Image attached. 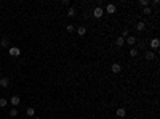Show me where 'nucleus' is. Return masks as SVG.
Returning a JSON list of instances; mask_svg holds the SVG:
<instances>
[{
    "label": "nucleus",
    "instance_id": "a211bd4d",
    "mask_svg": "<svg viewBox=\"0 0 160 119\" xmlns=\"http://www.w3.org/2000/svg\"><path fill=\"white\" fill-rule=\"evenodd\" d=\"M130 56H138V50H136V48H131L130 50Z\"/></svg>",
    "mask_w": 160,
    "mask_h": 119
},
{
    "label": "nucleus",
    "instance_id": "6ab92c4d",
    "mask_svg": "<svg viewBox=\"0 0 160 119\" xmlns=\"http://www.w3.org/2000/svg\"><path fill=\"white\" fill-rule=\"evenodd\" d=\"M142 13H144V15H151V8H149V6H144V8H142Z\"/></svg>",
    "mask_w": 160,
    "mask_h": 119
},
{
    "label": "nucleus",
    "instance_id": "f257e3e1",
    "mask_svg": "<svg viewBox=\"0 0 160 119\" xmlns=\"http://www.w3.org/2000/svg\"><path fill=\"white\" fill-rule=\"evenodd\" d=\"M103 15H104V10L101 8V6H96V8L93 10V16H94V18L99 19V18H103Z\"/></svg>",
    "mask_w": 160,
    "mask_h": 119
},
{
    "label": "nucleus",
    "instance_id": "393cba45",
    "mask_svg": "<svg viewBox=\"0 0 160 119\" xmlns=\"http://www.w3.org/2000/svg\"><path fill=\"white\" fill-rule=\"evenodd\" d=\"M34 119H39V118H34Z\"/></svg>",
    "mask_w": 160,
    "mask_h": 119
},
{
    "label": "nucleus",
    "instance_id": "6e6552de",
    "mask_svg": "<svg viewBox=\"0 0 160 119\" xmlns=\"http://www.w3.org/2000/svg\"><path fill=\"white\" fill-rule=\"evenodd\" d=\"M115 45H117V47H123L125 45V39H123V37H117V39H115Z\"/></svg>",
    "mask_w": 160,
    "mask_h": 119
},
{
    "label": "nucleus",
    "instance_id": "9b49d317",
    "mask_svg": "<svg viewBox=\"0 0 160 119\" xmlns=\"http://www.w3.org/2000/svg\"><path fill=\"white\" fill-rule=\"evenodd\" d=\"M77 32H79V36H85V34H87V28H85V26H80V28L77 29Z\"/></svg>",
    "mask_w": 160,
    "mask_h": 119
},
{
    "label": "nucleus",
    "instance_id": "1a4fd4ad",
    "mask_svg": "<svg viewBox=\"0 0 160 119\" xmlns=\"http://www.w3.org/2000/svg\"><path fill=\"white\" fill-rule=\"evenodd\" d=\"M117 116H118V118H125V116H127V111H125V108H118V110H117Z\"/></svg>",
    "mask_w": 160,
    "mask_h": 119
},
{
    "label": "nucleus",
    "instance_id": "4468645a",
    "mask_svg": "<svg viewBox=\"0 0 160 119\" xmlns=\"http://www.w3.org/2000/svg\"><path fill=\"white\" fill-rule=\"evenodd\" d=\"M144 28H146V24L142 21H139L138 24H136V29H138V31H144Z\"/></svg>",
    "mask_w": 160,
    "mask_h": 119
},
{
    "label": "nucleus",
    "instance_id": "b1692460",
    "mask_svg": "<svg viewBox=\"0 0 160 119\" xmlns=\"http://www.w3.org/2000/svg\"><path fill=\"white\" fill-rule=\"evenodd\" d=\"M0 77H2V73H0Z\"/></svg>",
    "mask_w": 160,
    "mask_h": 119
},
{
    "label": "nucleus",
    "instance_id": "f8f14e48",
    "mask_svg": "<svg viewBox=\"0 0 160 119\" xmlns=\"http://www.w3.org/2000/svg\"><path fill=\"white\" fill-rule=\"evenodd\" d=\"M154 56H155L154 52H151V50H149V52H146V60H154Z\"/></svg>",
    "mask_w": 160,
    "mask_h": 119
},
{
    "label": "nucleus",
    "instance_id": "dca6fc26",
    "mask_svg": "<svg viewBox=\"0 0 160 119\" xmlns=\"http://www.w3.org/2000/svg\"><path fill=\"white\" fill-rule=\"evenodd\" d=\"M139 5L141 6H149V0H139Z\"/></svg>",
    "mask_w": 160,
    "mask_h": 119
},
{
    "label": "nucleus",
    "instance_id": "7ed1b4c3",
    "mask_svg": "<svg viewBox=\"0 0 160 119\" xmlns=\"http://www.w3.org/2000/svg\"><path fill=\"white\" fill-rule=\"evenodd\" d=\"M111 71H112V73H114V74H118V73H120V71H122V66H120V64H118V63H114V64H112V66H111Z\"/></svg>",
    "mask_w": 160,
    "mask_h": 119
},
{
    "label": "nucleus",
    "instance_id": "0eeeda50",
    "mask_svg": "<svg viewBox=\"0 0 160 119\" xmlns=\"http://www.w3.org/2000/svg\"><path fill=\"white\" fill-rule=\"evenodd\" d=\"M0 85L2 87H8L10 85V79L8 77H0Z\"/></svg>",
    "mask_w": 160,
    "mask_h": 119
},
{
    "label": "nucleus",
    "instance_id": "ddd939ff",
    "mask_svg": "<svg viewBox=\"0 0 160 119\" xmlns=\"http://www.w3.org/2000/svg\"><path fill=\"white\" fill-rule=\"evenodd\" d=\"M27 116H35V108H27Z\"/></svg>",
    "mask_w": 160,
    "mask_h": 119
},
{
    "label": "nucleus",
    "instance_id": "9d476101",
    "mask_svg": "<svg viewBox=\"0 0 160 119\" xmlns=\"http://www.w3.org/2000/svg\"><path fill=\"white\" fill-rule=\"evenodd\" d=\"M127 43H128V45H135V43H136V37L128 36V37H127Z\"/></svg>",
    "mask_w": 160,
    "mask_h": 119
},
{
    "label": "nucleus",
    "instance_id": "f03ea898",
    "mask_svg": "<svg viewBox=\"0 0 160 119\" xmlns=\"http://www.w3.org/2000/svg\"><path fill=\"white\" fill-rule=\"evenodd\" d=\"M8 52H10V55H11V56H19V55H21V50H19L18 47H10Z\"/></svg>",
    "mask_w": 160,
    "mask_h": 119
},
{
    "label": "nucleus",
    "instance_id": "20e7f679",
    "mask_svg": "<svg viewBox=\"0 0 160 119\" xmlns=\"http://www.w3.org/2000/svg\"><path fill=\"white\" fill-rule=\"evenodd\" d=\"M159 47H160V40H159V39H152V40H151V48H152V50H157Z\"/></svg>",
    "mask_w": 160,
    "mask_h": 119
},
{
    "label": "nucleus",
    "instance_id": "4be33fe9",
    "mask_svg": "<svg viewBox=\"0 0 160 119\" xmlns=\"http://www.w3.org/2000/svg\"><path fill=\"white\" fill-rule=\"evenodd\" d=\"M10 116H11V118L18 116V111H16V110H11V111H10Z\"/></svg>",
    "mask_w": 160,
    "mask_h": 119
},
{
    "label": "nucleus",
    "instance_id": "f3484780",
    "mask_svg": "<svg viewBox=\"0 0 160 119\" xmlns=\"http://www.w3.org/2000/svg\"><path fill=\"white\" fill-rule=\"evenodd\" d=\"M66 31H67V32H74V24H67L66 26Z\"/></svg>",
    "mask_w": 160,
    "mask_h": 119
},
{
    "label": "nucleus",
    "instance_id": "aec40b11",
    "mask_svg": "<svg viewBox=\"0 0 160 119\" xmlns=\"http://www.w3.org/2000/svg\"><path fill=\"white\" fill-rule=\"evenodd\" d=\"M67 16H75V10H74V8H69V11H67Z\"/></svg>",
    "mask_w": 160,
    "mask_h": 119
},
{
    "label": "nucleus",
    "instance_id": "423d86ee",
    "mask_svg": "<svg viewBox=\"0 0 160 119\" xmlns=\"http://www.w3.org/2000/svg\"><path fill=\"white\" fill-rule=\"evenodd\" d=\"M106 13H111V15H114V13H115V5H114V3H109V5L106 6Z\"/></svg>",
    "mask_w": 160,
    "mask_h": 119
},
{
    "label": "nucleus",
    "instance_id": "39448f33",
    "mask_svg": "<svg viewBox=\"0 0 160 119\" xmlns=\"http://www.w3.org/2000/svg\"><path fill=\"white\" fill-rule=\"evenodd\" d=\"M10 103H11L13 106H18V105L21 103V98H19L18 95H15V97H11V100H10Z\"/></svg>",
    "mask_w": 160,
    "mask_h": 119
},
{
    "label": "nucleus",
    "instance_id": "5701e85b",
    "mask_svg": "<svg viewBox=\"0 0 160 119\" xmlns=\"http://www.w3.org/2000/svg\"><path fill=\"white\" fill-rule=\"evenodd\" d=\"M122 37H123V39H125V37H128V29H123V32H122Z\"/></svg>",
    "mask_w": 160,
    "mask_h": 119
},
{
    "label": "nucleus",
    "instance_id": "2eb2a0df",
    "mask_svg": "<svg viewBox=\"0 0 160 119\" xmlns=\"http://www.w3.org/2000/svg\"><path fill=\"white\" fill-rule=\"evenodd\" d=\"M6 105H8V101H6L5 98H0V108H5Z\"/></svg>",
    "mask_w": 160,
    "mask_h": 119
},
{
    "label": "nucleus",
    "instance_id": "412c9836",
    "mask_svg": "<svg viewBox=\"0 0 160 119\" xmlns=\"http://www.w3.org/2000/svg\"><path fill=\"white\" fill-rule=\"evenodd\" d=\"M2 47H8V39H2Z\"/></svg>",
    "mask_w": 160,
    "mask_h": 119
}]
</instances>
